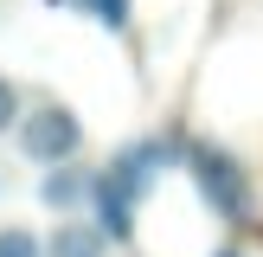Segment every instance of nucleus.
I'll list each match as a JSON object with an SVG mask.
<instances>
[{"label": "nucleus", "instance_id": "423d86ee", "mask_svg": "<svg viewBox=\"0 0 263 257\" xmlns=\"http://www.w3.org/2000/svg\"><path fill=\"white\" fill-rule=\"evenodd\" d=\"M103 251H109V231H103L90 212L64 218V225L51 231V244H45V257H103Z\"/></svg>", "mask_w": 263, "mask_h": 257}, {"label": "nucleus", "instance_id": "9d476101", "mask_svg": "<svg viewBox=\"0 0 263 257\" xmlns=\"http://www.w3.org/2000/svg\"><path fill=\"white\" fill-rule=\"evenodd\" d=\"M212 257H244V251H231V244H225V251H212Z\"/></svg>", "mask_w": 263, "mask_h": 257}, {"label": "nucleus", "instance_id": "20e7f679", "mask_svg": "<svg viewBox=\"0 0 263 257\" xmlns=\"http://www.w3.org/2000/svg\"><path fill=\"white\" fill-rule=\"evenodd\" d=\"M90 187H97V174L77 167V154H71V161L45 167V180H39V206H45V212H84V206H90Z\"/></svg>", "mask_w": 263, "mask_h": 257}, {"label": "nucleus", "instance_id": "6e6552de", "mask_svg": "<svg viewBox=\"0 0 263 257\" xmlns=\"http://www.w3.org/2000/svg\"><path fill=\"white\" fill-rule=\"evenodd\" d=\"M77 7H84L97 26H109V32H122V26H128V0H77Z\"/></svg>", "mask_w": 263, "mask_h": 257}, {"label": "nucleus", "instance_id": "1a4fd4ad", "mask_svg": "<svg viewBox=\"0 0 263 257\" xmlns=\"http://www.w3.org/2000/svg\"><path fill=\"white\" fill-rule=\"evenodd\" d=\"M20 116H26L20 84H13V77H0V135H7V128H20Z\"/></svg>", "mask_w": 263, "mask_h": 257}, {"label": "nucleus", "instance_id": "0eeeda50", "mask_svg": "<svg viewBox=\"0 0 263 257\" xmlns=\"http://www.w3.org/2000/svg\"><path fill=\"white\" fill-rule=\"evenodd\" d=\"M0 257H45V238L26 231V225H7L0 231Z\"/></svg>", "mask_w": 263, "mask_h": 257}, {"label": "nucleus", "instance_id": "f257e3e1", "mask_svg": "<svg viewBox=\"0 0 263 257\" xmlns=\"http://www.w3.org/2000/svg\"><path fill=\"white\" fill-rule=\"evenodd\" d=\"M186 174L199 180L205 206H212V212H225V218H244V212L257 206L244 161H238V154H225V148H212V141H186Z\"/></svg>", "mask_w": 263, "mask_h": 257}, {"label": "nucleus", "instance_id": "7ed1b4c3", "mask_svg": "<svg viewBox=\"0 0 263 257\" xmlns=\"http://www.w3.org/2000/svg\"><path fill=\"white\" fill-rule=\"evenodd\" d=\"M167 161H174V148L167 141H154V135H141V141H122V148L109 154V167H103V180H109L122 199H148L154 193V180L167 174Z\"/></svg>", "mask_w": 263, "mask_h": 257}, {"label": "nucleus", "instance_id": "39448f33", "mask_svg": "<svg viewBox=\"0 0 263 257\" xmlns=\"http://www.w3.org/2000/svg\"><path fill=\"white\" fill-rule=\"evenodd\" d=\"M90 218L109 231V244H128V238H135V199H122V193L103 180V167H97V187H90Z\"/></svg>", "mask_w": 263, "mask_h": 257}, {"label": "nucleus", "instance_id": "f03ea898", "mask_svg": "<svg viewBox=\"0 0 263 257\" xmlns=\"http://www.w3.org/2000/svg\"><path fill=\"white\" fill-rule=\"evenodd\" d=\"M13 135H20V154L32 167H58V161H71V154L84 148V122H77L64 103H39Z\"/></svg>", "mask_w": 263, "mask_h": 257}]
</instances>
